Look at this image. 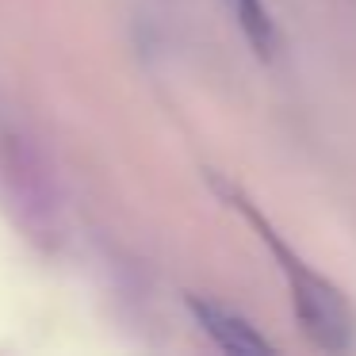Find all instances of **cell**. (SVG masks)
Wrapping results in <instances>:
<instances>
[{
    "label": "cell",
    "instance_id": "cell-1",
    "mask_svg": "<svg viewBox=\"0 0 356 356\" xmlns=\"http://www.w3.org/2000/svg\"><path fill=\"white\" fill-rule=\"evenodd\" d=\"M241 211L249 215V222L261 230V238L272 245V253H276L280 268H284L287 276V287H291V302H295V314H299L302 330L310 333V341L322 348H348L353 345V310H348V302L341 299V291L330 284V280H322L314 268H307V264L299 261V257L291 253V249L284 245V241L276 238V234L264 226V218L257 215L253 207H245V203H238Z\"/></svg>",
    "mask_w": 356,
    "mask_h": 356
},
{
    "label": "cell",
    "instance_id": "cell-2",
    "mask_svg": "<svg viewBox=\"0 0 356 356\" xmlns=\"http://www.w3.org/2000/svg\"><path fill=\"white\" fill-rule=\"evenodd\" d=\"M188 310L195 314L200 330L215 341L222 353H234V356H261V353H272V345L245 322L241 314L218 307L211 299H200V295H188Z\"/></svg>",
    "mask_w": 356,
    "mask_h": 356
},
{
    "label": "cell",
    "instance_id": "cell-3",
    "mask_svg": "<svg viewBox=\"0 0 356 356\" xmlns=\"http://www.w3.org/2000/svg\"><path fill=\"white\" fill-rule=\"evenodd\" d=\"M226 8L234 12V19H238V27L245 31L249 47L257 54H272L276 50V27H272V16L261 0H226Z\"/></svg>",
    "mask_w": 356,
    "mask_h": 356
}]
</instances>
